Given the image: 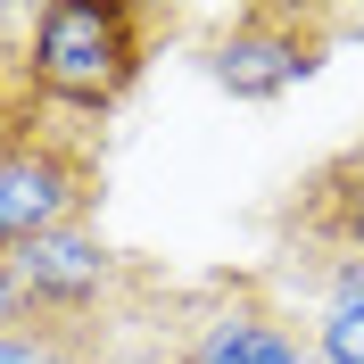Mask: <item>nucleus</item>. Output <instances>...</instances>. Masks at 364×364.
I'll list each match as a JSON object with an SVG mask.
<instances>
[{
  "label": "nucleus",
  "instance_id": "20e7f679",
  "mask_svg": "<svg viewBox=\"0 0 364 364\" xmlns=\"http://www.w3.org/2000/svg\"><path fill=\"white\" fill-rule=\"evenodd\" d=\"M166 331H174V364H315L306 331L257 282H207L191 315Z\"/></svg>",
  "mask_w": 364,
  "mask_h": 364
},
{
  "label": "nucleus",
  "instance_id": "39448f33",
  "mask_svg": "<svg viewBox=\"0 0 364 364\" xmlns=\"http://www.w3.org/2000/svg\"><path fill=\"white\" fill-rule=\"evenodd\" d=\"M282 232L306 257H364V141H348L340 158H323L298 182V199L282 207Z\"/></svg>",
  "mask_w": 364,
  "mask_h": 364
},
{
  "label": "nucleus",
  "instance_id": "423d86ee",
  "mask_svg": "<svg viewBox=\"0 0 364 364\" xmlns=\"http://www.w3.org/2000/svg\"><path fill=\"white\" fill-rule=\"evenodd\" d=\"M315 364H364V257H315Z\"/></svg>",
  "mask_w": 364,
  "mask_h": 364
},
{
  "label": "nucleus",
  "instance_id": "9d476101",
  "mask_svg": "<svg viewBox=\"0 0 364 364\" xmlns=\"http://www.w3.org/2000/svg\"><path fill=\"white\" fill-rule=\"evenodd\" d=\"M58 364H100V348H75V356H58Z\"/></svg>",
  "mask_w": 364,
  "mask_h": 364
},
{
  "label": "nucleus",
  "instance_id": "0eeeda50",
  "mask_svg": "<svg viewBox=\"0 0 364 364\" xmlns=\"http://www.w3.org/2000/svg\"><path fill=\"white\" fill-rule=\"evenodd\" d=\"M9 25V17H0ZM17 42H25V25H17ZM17 42H0V158H9V149H17L25 133H33V124H42V100H33V91H25V67H17Z\"/></svg>",
  "mask_w": 364,
  "mask_h": 364
},
{
  "label": "nucleus",
  "instance_id": "f03ea898",
  "mask_svg": "<svg viewBox=\"0 0 364 364\" xmlns=\"http://www.w3.org/2000/svg\"><path fill=\"white\" fill-rule=\"evenodd\" d=\"M108 199V158H100V124L42 116L33 133L0 158V265L33 249L42 232L91 224Z\"/></svg>",
  "mask_w": 364,
  "mask_h": 364
},
{
  "label": "nucleus",
  "instance_id": "6e6552de",
  "mask_svg": "<svg viewBox=\"0 0 364 364\" xmlns=\"http://www.w3.org/2000/svg\"><path fill=\"white\" fill-rule=\"evenodd\" d=\"M75 348H100V340H83L67 323H42V315H25L17 331H0V364H58V356H75Z\"/></svg>",
  "mask_w": 364,
  "mask_h": 364
},
{
  "label": "nucleus",
  "instance_id": "7ed1b4c3",
  "mask_svg": "<svg viewBox=\"0 0 364 364\" xmlns=\"http://www.w3.org/2000/svg\"><path fill=\"white\" fill-rule=\"evenodd\" d=\"M356 33L348 9H323V0H249V9H232L224 33L207 42V83L232 91V100H282L290 83L331 58V42Z\"/></svg>",
  "mask_w": 364,
  "mask_h": 364
},
{
  "label": "nucleus",
  "instance_id": "f257e3e1",
  "mask_svg": "<svg viewBox=\"0 0 364 364\" xmlns=\"http://www.w3.org/2000/svg\"><path fill=\"white\" fill-rule=\"evenodd\" d=\"M174 25L182 9H166V0H42V9H25V42H17L25 91L50 116L100 124L141 91L149 58L174 42Z\"/></svg>",
  "mask_w": 364,
  "mask_h": 364
},
{
  "label": "nucleus",
  "instance_id": "1a4fd4ad",
  "mask_svg": "<svg viewBox=\"0 0 364 364\" xmlns=\"http://www.w3.org/2000/svg\"><path fill=\"white\" fill-rule=\"evenodd\" d=\"M25 323V290H17V273L0 265V331H17Z\"/></svg>",
  "mask_w": 364,
  "mask_h": 364
}]
</instances>
